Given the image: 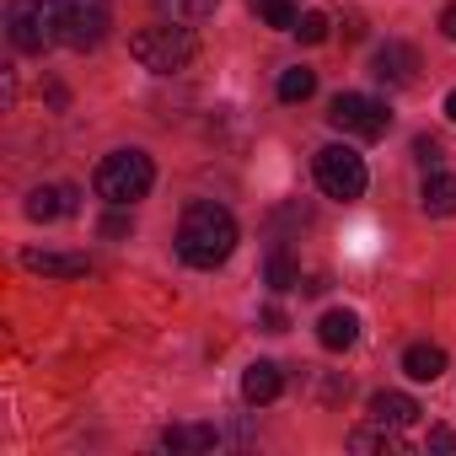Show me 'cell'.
<instances>
[{
    "label": "cell",
    "mask_w": 456,
    "mask_h": 456,
    "mask_svg": "<svg viewBox=\"0 0 456 456\" xmlns=\"http://www.w3.org/2000/svg\"><path fill=\"white\" fill-rule=\"evenodd\" d=\"M296 38H301V44H328V17H322V12H301Z\"/></svg>",
    "instance_id": "22"
},
{
    "label": "cell",
    "mask_w": 456,
    "mask_h": 456,
    "mask_svg": "<svg viewBox=\"0 0 456 456\" xmlns=\"http://www.w3.org/2000/svg\"><path fill=\"white\" fill-rule=\"evenodd\" d=\"M253 12H258L269 28H280V33H296V22H301L296 0H253Z\"/></svg>",
    "instance_id": "19"
},
{
    "label": "cell",
    "mask_w": 456,
    "mask_h": 456,
    "mask_svg": "<svg viewBox=\"0 0 456 456\" xmlns=\"http://www.w3.org/2000/svg\"><path fill=\"white\" fill-rule=\"evenodd\" d=\"M113 28V6L108 0H60V44L76 54H92Z\"/></svg>",
    "instance_id": "7"
},
{
    "label": "cell",
    "mask_w": 456,
    "mask_h": 456,
    "mask_svg": "<svg viewBox=\"0 0 456 456\" xmlns=\"http://www.w3.org/2000/svg\"><path fill=\"white\" fill-rule=\"evenodd\" d=\"M129 54L151 70V76H177V70H188L193 65V54H199V44H193V33H188V22H151V28H140L134 38H129Z\"/></svg>",
    "instance_id": "2"
},
{
    "label": "cell",
    "mask_w": 456,
    "mask_h": 456,
    "mask_svg": "<svg viewBox=\"0 0 456 456\" xmlns=\"http://www.w3.org/2000/svg\"><path fill=\"white\" fill-rule=\"evenodd\" d=\"M28 220H60V215H76V188L70 183H44L28 193Z\"/></svg>",
    "instance_id": "11"
},
{
    "label": "cell",
    "mask_w": 456,
    "mask_h": 456,
    "mask_svg": "<svg viewBox=\"0 0 456 456\" xmlns=\"http://www.w3.org/2000/svg\"><path fill=\"white\" fill-rule=\"evenodd\" d=\"M156 6L172 17V22H204V17H215V6H220V0H156Z\"/></svg>",
    "instance_id": "20"
},
{
    "label": "cell",
    "mask_w": 456,
    "mask_h": 456,
    "mask_svg": "<svg viewBox=\"0 0 456 456\" xmlns=\"http://www.w3.org/2000/svg\"><path fill=\"white\" fill-rule=\"evenodd\" d=\"M6 38L17 54H44L49 44H60V0H12Z\"/></svg>",
    "instance_id": "4"
},
{
    "label": "cell",
    "mask_w": 456,
    "mask_h": 456,
    "mask_svg": "<svg viewBox=\"0 0 456 456\" xmlns=\"http://www.w3.org/2000/svg\"><path fill=\"white\" fill-rule=\"evenodd\" d=\"M429 445H435V451H456V435H451V429H429Z\"/></svg>",
    "instance_id": "26"
},
{
    "label": "cell",
    "mask_w": 456,
    "mask_h": 456,
    "mask_svg": "<svg viewBox=\"0 0 456 456\" xmlns=\"http://www.w3.org/2000/svg\"><path fill=\"white\" fill-rule=\"evenodd\" d=\"M22 269H28V274H49V280H76V274H86V258H81V253H44V248H28V253H22Z\"/></svg>",
    "instance_id": "13"
},
{
    "label": "cell",
    "mask_w": 456,
    "mask_h": 456,
    "mask_svg": "<svg viewBox=\"0 0 456 456\" xmlns=\"http://www.w3.org/2000/svg\"><path fill=\"white\" fill-rule=\"evenodd\" d=\"M312 92H317V70H306V65L280 70V102H306Z\"/></svg>",
    "instance_id": "17"
},
{
    "label": "cell",
    "mask_w": 456,
    "mask_h": 456,
    "mask_svg": "<svg viewBox=\"0 0 456 456\" xmlns=\"http://www.w3.org/2000/svg\"><path fill=\"white\" fill-rule=\"evenodd\" d=\"M413 156H419L424 167H440V140H435V134H419V140H413Z\"/></svg>",
    "instance_id": "24"
},
{
    "label": "cell",
    "mask_w": 456,
    "mask_h": 456,
    "mask_svg": "<svg viewBox=\"0 0 456 456\" xmlns=\"http://www.w3.org/2000/svg\"><path fill=\"white\" fill-rule=\"evenodd\" d=\"M269 285H274V290H296V285H301V269H296L285 253H269Z\"/></svg>",
    "instance_id": "21"
},
{
    "label": "cell",
    "mask_w": 456,
    "mask_h": 456,
    "mask_svg": "<svg viewBox=\"0 0 456 456\" xmlns=\"http://www.w3.org/2000/svg\"><path fill=\"white\" fill-rule=\"evenodd\" d=\"M413 70H419V54H413V44H403V38H387V44L370 54V76H376L381 86H408Z\"/></svg>",
    "instance_id": "8"
},
{
    "label": "cell",
    "mask_w": 456,
    "mask_h": 456,
    "mask_svg": "<svg viewBox=\"0 0 456 456\" xmlns=\"http://www.w3.org/2000/svg\"><path fill=\"white\" fill-rule=\"evenodd\" d=\"M129 232H134V220L124 215V204H113V215L102 220V237H129Z\"/></svg>",
    "instance_id": "23"
},
{
    "label": "cell",
    "mask_w": 456,
    "mask_h": 456,
    "mask_svg": "<svg viewBox=\"0 0 456 456\" xmlns=\"http://www.w3.org/2000/svg\"><path fill=\"white\" fill-rule=\"evenodd\" d=\"M264 322H269V333H285V312H280V306H269Z\"/></svg>",
    "instance_id": "27"
},
{
    "label": "cell",
    "mask_w": 456,
    "mask_h": 456,
    "mask_svg": "<svg viewBox=\"0 0 456 456\" xmlns=\"http://www.w3.org/2000/svg\"><path fill=\"white\" fill-rule=\"evenodd\" d=\"M151 183H156V167H151V156L145 151H113V156H102L97 161V172H92V188H97V199H108V204H134V199H145L151 193Z\"/></svg>",
    "instance_id": "3"
},
{
    "label": "cell",
    "mask_w": 456,
    "mask_h": 456,
    "mask_svg": "<svg viewBox=\"0 0 456 456\" xmlns=\"http://www.w3.org/2000/svg\"><path fill=\"white\" fill-rule=\"evenodd\" d=\"M232 253H237V220H232V209H220L209 199H193L183 209V225H177V258L188 269H220Z\"/></svg>",
    "instance_id": "1"
},
{
    "label": "cell",
    "mask_w": 456,
    "mask_h": 456,
    "mask_svg": "<svg viewBox=\"0 0 456 456\" xmlns=\"http://www.w3.org/2000/svg\"><path fill=\"white\" fill-rule=\"evenodd\" d=\"M419 209H424V215H435V220L456 215V172L429 167V172H424V183H419Z\"/></svg>",
    "instance_id": "10"
},
{
    "label": "cell",
    "mask_w": 456,
    "mask_h": 456,
    "mask_svg": "<svg viewBox=\"0 0 456 456\" xmlns=\"http://www.w3.org/2000/svg\"><path fill=\"white\" fill-rule=\"evenodd\" d=\"M354 338H360V317H354L349 306L322 312V322H317V344H322V349H333V354H338V349H349Z\"/></svg>",
    "instance_id": "15"
},
{
    "label": "cell",
    "mask_w": 456,
    "mask_h": 456,
    "mask_svg": "<svg viewBox=\"0 0 456 456\" xmlns=\"http://www.w3.org/2000/svg\"><path fill=\"white\" fill-rule=\"evenodd\" d=\"M419 403L408 397V392H376L370 397V419L376 424H387V429H408V424H419Z\"/></svg>",
    "instance_id": "14"
},
{
    "label": "cell",
    "mask_w": 456,
    "mask_h": 456,
    "mask_svg": "<svg viewBox=\"0 0 456 456\" xmlns=\"http://www.w3.org/2000/svg\"><path fill=\"white\" fill-rule=\"evenodd\" d=\"M220 445H232V429H220V424H172V429H161V451H220Z\"/></svg>",
    "instance_id": "9"
},
{
    "label": "cell",
    "mask_w": 456,
    "mask_h": 456,
    "mask_svg": "<svg viewBox=\"0 0 456 456\" xmlns=\"http://www.w3.org/2000/svg\"><path fill=\"white\" fill-rule=\"evenodd\" d=\"M328 124H333L344 140H381V134L392 129V113H387V102H376V97H365V92H338V97L328 102Z\"/></svg>",
    "instance_id": "6"
},
{
    "label": "cell",
    "mask_w": 456,
    "mask_h": 456,
    "mask_svg": "<svg viewBox=\"0 0 456 456\" xmlns=\"http://www.w3.org/2000/svg\"><path fill=\"white\" fill-rule=\"evenodd\" d=\"M312 172H317V188L328 193V199H360L365 193V183H370V172H365V156L354 151V145H322L317 156H312Z\"/></svg>",
    "instance_id": "5"
},
{
    "label": "cell",
    "mask_w": 456,
    "mask_h": 456,
    "mask_svg": "<svg viewBox=\"0 0 456 456\" xmlns=\"http://www.w3.org/2000/svg\"><path fill=\"white\" fill-rule=\"evenodd\" d=\"M349 451H403V440H397V429H387V424H365V429H354L349 435Z\"/></svg>",
    "instance_id": "18"
},
{
    "label": "cell",
    "mask_w": 456,
    "mask_h": 456,
    "mask_svg": "<svg viewBox=\"0 0 456 456\" xmlns=\"http://www.w3.org/2000/svg\"><path fill=\"white\" fill-rule=\"evenodd\" d=\"M445 118L456 124V92H445Z\"/></svg>",
    "instance_id": "28"
},
{
    "label": "cell",
    "mask_w": 456,
    "mask_h": 456,
    "mask_svg": "<svg viewBox=\"0 0 456 456\" xmlns=\"http://www.w3.org/2000/svg\"><path fill=\"white\" fill-rule=\"evenodd\" d=\"M285 392V370L274 365V360H253L248 370H242V397L253 403V408H264V403H274Z\"/></svg>",
    "instance_id": "12"
},
{
    "label": "cell",
    "mask_w": 456,
    "mask_h": 456,
    "mask_svg": "<svg viewBox=\"0 0 456 456\" xmlns=\"http://www.w3.org/2000/svg\"><path fill=\"white\" fill-rule=\"evenodd\" d=\"M403 370H408L413 381H440L445 349H440V344H408V349H403Z\"/></svg>",
    "instance_id": "16"
},
{
    "label": "cell",
    "mask_w": 456,
    "mask_h": 456,
    "mask_svg": "<svg viewBox=\"0 0 456 456\" xmlns=\"http://www.w3.org/2000/svg\"><path fill=\"white\" fill-rule=\"evenodd\" d=\"M440 33H445V38L456 44V0H451V6H445V12H440Z\"/></svg>",
    "instance_id": "25"
}]
</instances>
